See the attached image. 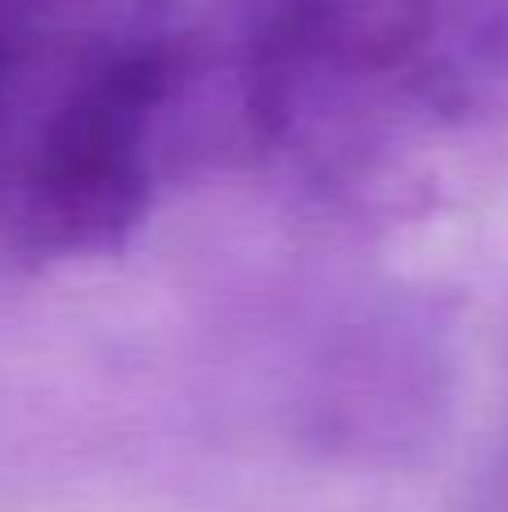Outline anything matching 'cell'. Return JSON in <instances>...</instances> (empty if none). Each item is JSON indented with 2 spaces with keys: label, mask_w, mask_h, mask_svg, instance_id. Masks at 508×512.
<instances>
[{
  "label": "cell",
  "mask_w": 508,
  "mask_h": 512,
  "mask_svg": "<svg viewBox=\"0 0 508 512\" xmlns=\"http://www.w3.org/2000/svg\"><path fill=\"white\" fill-rule=\"evenodd\" d=\"M167 63L131 54L81 81L45 122L27 171V230L45 252L117 248L149 212V122Z\"/></svg>",
  "instance_id": "6da1fadb"
},
{
  "label": "cell",
  "mask_w": 508,
  "mask_h": 512,
  "mask_svg": "<svg viewBox=\"0 0 508 512\" xmlns=\"http://www.w3.org/2000/svg\"><path fill=\"white\" fill-rule=\"evenodd\" d=\"M428 36L432 0H293L266 50L261 104L288 68L329 63L338 72H387Z\"/></svg>",
  "instance_id": "7a4b0ae2"
},
{
  "label": "cell",
  "mask_w": 508,
  "mask_h": 512,
  "mask_svg": "<svg viewBox=\"0 0 508 512\" xmlns=\"http://www.w3.org/2000/svg\"><path fill=\"white\" fill-rule=\"evenodd\" d=\"M0 5H32V0H0Z\"/></svg>",
  "instance_id": "3957f363"
}]
</instances>
